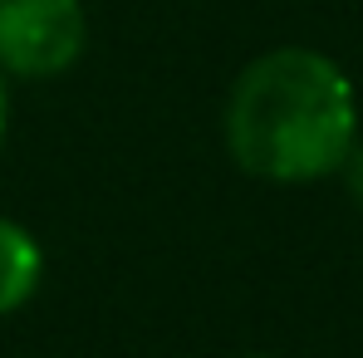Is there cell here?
<instances>
[{
    "mask_svg": "<svg viewBox=\"0 0 363 358\" xmlns=\"http://www.w3.org/2000/svg\"><path fill=\"white\" fill-rule=\"evenodd\" d=\"M221 133L245 177L304 186L344 167L359 138V99L329 55L280 45L236 74Z\"/></svg>",
    "mask_w": 363,
    "mask_h": 358,
    "instance_id": "6da1fadb",
    "label": "cell"
},
{
    "mask_svg": "<svg viewBox=\"0 0 363 358\" xmlns=\"http://www.w3.org/2000/svg\"><path fill=\"white\" fill-rule=\"evenodd\" d=\"M344 186H349V196L363 206V138H354V147H349V157H344Z\"/></svg>",
    "mask_w": 363,
    "mask_h": 358,
    "instance_id": "277c9868",
    "label": "cell"
},
{
    "mask_svg": "<svg viewBox=\"0 0 363 358\" xmlns=\"http://www.w3.org/2000/svg\"><path fill=\"white\" fill-rule=\"evenodd\" d=\"M241 358H275V354H241Z\"/></svg>",
    "mask_w": 363,
    "mask_h": 358,
    "instance_id": "8992f818",
    "label": "cell"
},
{
    "mask_svg": "<svg viewBox=\"0 0 363 358\" xmlns=\"http://www.w3.org/2000/svg\"><path fill=\"white\" fill-rule=\"evenodd\" d=\"M5 138H10V89H5V69H0V152H5Z\"/></svg>",
    "mask_w": 363,
    "mask_h": 358,
    "instance_id": "5b68a950",
    "label": "cell"
},
{
    "mask_svg": "<svg viewBox=\"0 0 363 358\" xmlns=\"http://www.w3.org/2000/svg\"><path fill=\"white\" fill-rule=\"evenodd\" d=\"M45 280V250L20 221L0 216V319L25 309Z\"/></svg>",
    "mask_w": 363,
    "mask_h": 358,
    "instance_id": "3957f363",
    "label": "cell"
},
{
    "mask_svg": "<svg viewBox=\"0 0 363 358\" xmlns=\"http://www.w3.org/2000/svg\"><path fill=\"white\" fill-rule=\"evenodd\" d=\"M84 0H0V69L15 79H55L84 60Z\"/></svg>",
    "mask_w": 363,
    "mask_h": 358,
    "instance_id": "7a4b0ae2",
    "label": "cell"
}]
</instances>
